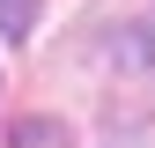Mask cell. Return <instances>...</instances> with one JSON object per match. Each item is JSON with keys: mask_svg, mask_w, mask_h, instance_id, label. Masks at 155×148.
<instances>
[{"mask_svg": "<svg viewBox=\"0 0 155 148\" xmlns=\"http://www.w3.org/2000/svg\"><path fill=\"white\" fill-rule=\"evenodd\" d=\"M8 148H67V126H59V119H22V126L8 133Z\"/></svg>", "mask_w": 155, "mask_h": 148, "instance_id": "6da1fadb", "label": "cell"}, {"mask_svg": "<svg viewBox=\"0 0 155 148\" xmlns=\"http://www.w3.org/2000/svg\"><path fill=\"white\" fill-rule=\"evenodd\" d=\"M30 30H37V0H0V37H8V45H22Z\"/></svg>", "mask_w": 155, "mask_h": 148, "instance_id": "7a4b0ae2", "label": "cell"}, {"mask_svg": "<svg viewBox=\"0 0 155 148\" xmlns=\"http://www.w3.org/2000/svg\"><path fill=\"white\" fill-rule=\"evenodd\" d=\"M111 148H140V141H111Z\"/></svg>", "mask_w": 155, "mask_h": 148, "instance_id": "3957f363", "label": "cell"}]
</instances>
